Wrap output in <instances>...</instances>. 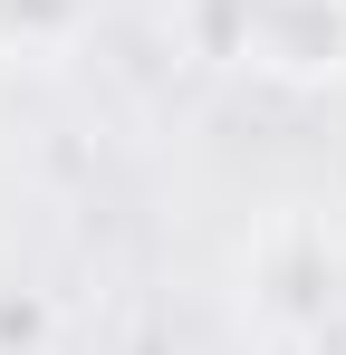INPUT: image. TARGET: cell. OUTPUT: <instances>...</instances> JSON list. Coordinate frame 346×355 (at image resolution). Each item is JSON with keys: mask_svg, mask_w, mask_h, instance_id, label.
I'll return each mask as SVG.
<instances>
[{"mask_svg": "<svg viewBox=\"0 0 346 355\" xmlns=\"http://www.w3.org/2000/svg\"><path fill=\"white\" fill-rule=\"evenodd\" d=\"M240 317L279 346H308L346 317V231L327 211L288 202L240 240Z\"/></svg>", "mask_w": 346, "mask_h": 355, "instance_id": "obj_1", "label": "cell"}, {"mask_svg": "<svg viewBox=\"0 0 346 355\" xmlns=\"http://www.w3.org/2000/svg\"><path fill=\"white\" fill-rule=\"evenodd\" d=\"M173 19H183V39H192L202 58L250 67V49H260V19H270V0H173Z\"/></svg>", "mask_w": 346, "mask_h": 355, "instance_id": "obj_3", "label": "cell"}, {"mask_svg": "<svg viewBox=\"0 0 346 355\" xmlns=\"http://www.w3.org/2000/svg\"><path fill=\"white\" fill-rule=\"evenodd\" d=\"M250 67L279 87H327L346 67V0H270Z\"/></svg>", "mask_w": 346, "mask_h": 355, "instance_id": "obj_2", "label": "cell"}, {"mask_svg": "<svg viewBox=\"0 0 346 355\" xmlns=\"http://www.w3.org/2000/svg\"><path fill=\"white\" fill-rule=\"evenodd\" d=\"M87 19H97V0H0V49L58 58V49L87 39Z\"/></svg>", "mask_w": 346, "mask_h": 355, "instance_id": "obj_4", "label": "cell"}]
</instances>
